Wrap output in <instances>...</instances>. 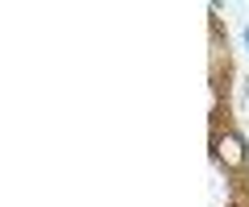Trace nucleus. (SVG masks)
<instances>
[{
  "label": "nucleus",
  "instance_id": "f257e3e1",
  "mask_svg": "<svg viewBox=\"0 0 249 207\" xmlns=\"http://www.w3.org/2000/svg\"><path fill=\"white\" fill-rule=\"evenodd\" d=\"M208 158L224 182V207H249V133L237 112V58L220 4L208 9Z\"/></svg>",
  "mask_w": 249,
  "mask_h": 207
},
{
  "label": "nucleus",
  "instance_id": "f03ea898",
  "mask_svg": "<svg viewBox=\"0 0 249 207\" xmlns=\"http://www.w3.org/2000/svg\"><path fill=\"white\" fill-rule=\"evenodd\" d=\"M241 116H245V128H249V71H245V83H241Z\"/></svg>",
  "mask_w": 249,
  "mask_h": 207
}]
</instances>
